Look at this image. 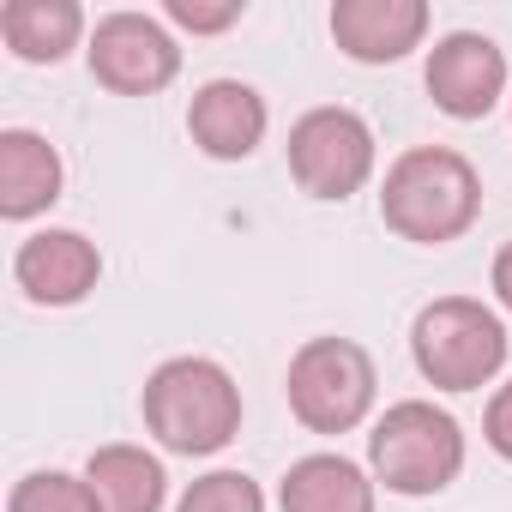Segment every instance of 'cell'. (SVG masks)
<instances>
[{
	"mask_svg": "<svg viewBox=\"0 0 512 512\" xmlns=\"http://www.w3.org/2000/svg\"><path fill=\"white\" fill-rule=\"evenodd\" d=\"M476 211H482V181H476L470 157H458L446 145H416L386 169L380 217L404 241H422V247L458 241L476 223Z\"/></svg>",
	"mask_w": 512,
	"mask_h": 512,
	"instance_id": "1",
	"label": "cell"
},
{
	"mask_svg": "<svg viewBox=\"0 0 512 512\" xmlns=\"http://www.w3.org/2000/svg\"><path fill=\"white\" fill-rule=\"evenodd\" d=\"M145 428L181 458H211L241 428V386L211 356H175L145 380Z\"/></svg>",
	"mask_w": 512,
	"mask_h": 512,
	"instance_id": "2",
	"label": "cell"
},
{
	"mask_svg": "<svg viewBox=\"0 0 512 512\" xmlns=\"http://www.w3.org/2000/svg\"><path fill=\"white\" fill-rule=\"evenodd\" d=\"M410 356L428 386L440 392H476L506 368V326L470 296H440L410 326Z\"/></svg>",
	"mask_w": 512,
	"mask_h": 512,
	"instance_id": "3",
	"label": "cell"
},
{
	"mask_svg": "<svg viewBox=\"0 0 512 512\" xmlns=\"http://www.w3.org/2000/svg\"><path fill=\"white\" fill-rule=\"evenodd\" d=\"M368 464H374V476H380L392 494H410V500L440 494V488L464 470V428H458L446 410H434V404H422V398H404V404H392V410L374 422V434H368Z\"/></svg>",
	"mask_w": 512,
	"mask_h": 512,
	"instance_id": "4",
	"label": "cell"
},
{
	"mask_svg": "<svg viewBox=\"0 0 512 512\" xmlns=\"http://www.w3.org/2000/svg\"><path fill=\"white\" fill-rule=\"evenodd\" d=\"M290 410L314 434H350L374 410V356L350 338H308L290 362Z\"/></svg>",
	"mask_w": 512,
	"mask_h": 512,
	"instance_id": "5",
	"label": "cell"
},
{
	"mask_svg": "<svg viewBox=\"0 0 512 512\" xmlns=\"http://www.w3.org/2000/svg\"><path fill=\"white\" fill-rule=\"evenodd\" d=\"M290 175L314 199H350L374 175V133L356 109H308L290 127Z\"/></svg>",
	"mask_w": 512,
	"mask_h": 512,
	"instance_id": "6",
	"label": "cell"
},
{
	"mask_svg": "<svg viewBox=\"0 0 512 512\" xmlns=\"http://www.w3.org/2000/svg\"><path fill=\"white\" fill-rule=\"evenodd\" d=\"M91 79L121 91V97H151L181 73V49L175 37L151 19V13H109L91 31Z\"/></svg>",
	"mask_w": 512,
	"mask_h": 512,
	"instance_id": "7",
	"label": "cell"
},
{
	"mask_svg": "<svg viewBox=\"0 0 512 512\" xmlns=\"http://www.w3.org/2000/svg\"><path fill=\"white\" fill-rule=\"evenodd\" d=\"M428 97L452 121H482L506 91V55L482 31H452L428 49Z\"/></svg>",
	"mask_w": 512,
	"mask_h": 512,
	"instance_id": "8",
	"label": "cell"
},
{
	"mask_svg": "<svg viewBox=\"0 0 512 512\" xmlns=\"http://www.w3.org/2000/svg\"><path fill=\"white\" fill-rule=\"evenodd\" d=\"M13 278L37 308H73L97 290L103 278V253L79 229H37L13 253Z\"/></svg>",
	"mask_w": 512,
	"mask_h": 512,
	"instance_id": "9",
	"label": "cell"
},
{
	"mask_svg": "<svg viewBox=\"0 0 512 512\" xmlns=\"http://www.w3.org/2000/svg\"><path fill=\"white\" fill-rule=\"evenodd\" d=\"M187 133H193V145L205 157L241 163V157L260 151V139H266V97L253 85H241V79H211L187 103Z\"/></svg>",
	"mask_w": 512,
	"mask_h": 512,
	"instance_id": "10",
	"label": "cell"
},
{
	"mask_svg": "<svg viewBox=\"0 0 512 512\" xmlns=\"http://www.w3.org/2000/svg\"><path fill=\"white\" fill-rule=\"evenodd\" d=\"M332 37L350 61L386 67V61H404L428 37V7L422 0H338Z\"/></svg>",
	"mask_w": 512,
	"mask_h": 512,
	"instance_id": "11",
	"label": "cell"
},
{
	"mask_svg": "<svg viewBox=\"0 0 512 512\" xmlns=\"http://www.w3.org/2000/svg\"><path fill=\"white\" fill-rule=\"evenodd\" d=\"M61 181H67L61 151L43 133H31V127L0 133V217L7 223H25V217L49 211L61 199Z\"/></svg>",
	"mask_w": 512,
	"mask_h": 512,
	"instance_id": "12",
	"label": "cell"
},
{
	"mask_svg": "<svg viewBox=\"0 0 512 512\" xmlns=\"http://www.w3.org/2000/svg\"><path fill=\"white\" fill-rule=\"evenodd\" d=\"M0 37H7V49L19 61L55 67L79 49L85 13H79V0H7L0 7Z\"/></svg>",
	"mask_w": 512,
	"mask_h": 512,
	"instance_id": "13",
	"label": "cell"
},
{
	"mask_svg": "<svg viewBox=\"0 0 512 512\" xmlns=\"http://www.w3.org/2000/svg\"><path fill=\"white\" fill-rule=\"evenodd\" d=\"M85 482L97 494V512H163L169 494V476L145 446H97Z\"/></svg>",
	"mask_w": 512,
	"mask_h": 512,
	"instance_id": "14",
	"label": "cell"
},
{
	"mask_svg": "<svg viewBox=\"0 0 512 512\" xmlns=\"http://www.w3.org/2000/svg\"><path fill=\"white\" fill-rule=\"evenodd\" d=\"M278 506L284 512H374V482L362 476V464L338 452H314L290 464Z\"/></svg>",
	"mask_w": 512,
	"mask_h": 512,
	"instance_id": "15",
	"label": "cell"
},
{
	"mask_svg": "<svg viewBox=\"0 0 512 512\" xmlns=\"http://www.w3.org/2000/svg\"><path fill=\"white\" fill-rule=\"evenodd\" d=\"M7 512H97V494H91L85 476H67V470H31V476L13 488Z\"/></svg>",
	"mask_w": 512,
	"mask_h": 512,
	"instance_id": "16",
	"label": "cell"
},
{
	"mask_svg": "<svg viewBox=\"0 0 512 512\" xmlns=\"http://www.w3.org/2000/svg\"><path fill=\"white\" fill-rule=\"evenodd\" d=\"M175 512H266V494H260V482L241 476V470H211V476L187 482Z\"/></svg>",
	"mask_w": 512,
	"mask_h": 512,
	"instance_id": "17",
	"label": "cell"
},
{
	"mask_svg": "<svg viewBox=\"0 0 512 512\" xmlns=\"http://www.w3.org/2000/svg\"><path fill=\"white\" fill-rule=\"evenodd\" d=\"M181 31H193V37H211V31H229L247 7H241V0H169V7H163Z\"/></svg>",
	"mask_w": 512,
	"mask_h": 512,
	"instance_id": "18",
	"label": "cell"
},
{
	"mask_svg": "<svg viewBox=\"0 0 512 512\" xmlns=\"http://www.w3.org/2000/svg\"><path fill=\"white\" fill-rule=\"evenodd\" d=\"M482 434H488V446L512 464V380L488 398V416H482Z\"/></svg>",
	"mask_w": 512,
	"mask_h": 512,
	"instance_id": "19",
	"label": "cell"
},
{
	"mask_svg": "<svg viewBox=\"0 0 512 512\" xmlns=\"http://www.w3.org/2000/svg\"><path fill=\"white\" fill-rule=\"evenodd\" d=\"M494 296H500V308H512V241L494 253Z\"/></svg>",
	"mask_w": 512,
	"mask_h": 512,
	"instance_id": "20",
	"label": "cell"
}]
</instances>
